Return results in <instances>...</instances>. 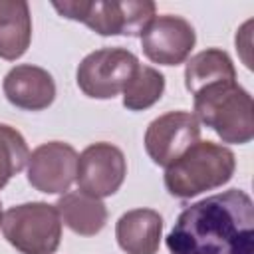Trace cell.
<instances>
[{"instance_id":"obj_1","label":"cell","mask_w":254,"mask_h":254,"mask_svg":"<svg viewBox=\"0 0 254 254\" xmlns=\"http://www.w3.org/2000/svg\"><path fill=\"white\" fill-rule=\"evenodd\" d=\"M169 254H254V202L228 189L187 206L167 236Z\"/></svg>"},{"instance_id":"obj_2","label":"cell","mask_w":254,"mask_h":254,"mask_svg":"<svg viewBox=\"0 0 254 254\" xmlns=\"http://www.w3.org/2000/svg\"><path fill=\"white\" fill-rule=\"evenodd\" d=\"M236 169L234 153L212 141H196L165 169V187L177 198H192L226 185Z\"/></svg>"},{"instance_id":"obj_3","label":"cell","mask_w":254,"mask_h":254,"mask_svg":"<svg viewBox=\"0 0 254 254\" xmlns=\"http://www.w3.org/2000/svg\"><path fill=\"white\" fill-rule=\"evenodd\" d=\"M194 97V117L210 127L224 143L244 145L254 137L252 95L236 81L210 85Z\"/></svg>"},{"instance_id":"obj_4","label":"cell","mask_w":254,"mask_h":254,"mask_svg":"<svg viewBox=\"0 0 254 254\" xmlns=\"http://www.w3.org/2000/svg\"><path fill=\"white\" fill-rule=\"evenodd\" d=\"M56 12L67 20L85 24L99 36H141L157 16L151 0H111V2H52Z\"/></svg>"},{"instance_id":"obj_5","label":"cell","mask_w":254,"mask_h":254,"mask_svg":"<svg viewBox=\"0 0 254 254\" xmlns=\"http://www.w3.org/2000/svg\"><path fill=\"white\" fill-rule=\"evenodd\" d=\"M4 238L22 254H54L62 242V218L56 204L24 202L2 212Z\"/></svg>"},{"instance_id":"obj_6","label":"cell","mask_w":254,"mask_h":254,"mask_svg":"<svg viewBox=\"0 0 254 254\" xmlns=\"http://www.w3.org/2000/svg\"><path fill=\"white\" fill-rule=\"evenodd\" d=\"M137 65L139 60L133 52L125 48H101L81 60L75 81L87 97L113 99L125 89Z\"/></svg>"},{"instance_id":"obj_7","label":"cell","mask_w":254,"mask_h":254,"mask_svg":"<svg viewBox=\"0 0 254 254\" xmlns=\"http://www.w3.org/2000/svg\"><path fill=\"white\" fill-rule=\"evenodd\" d=\"M127 175V161L119 147L99 141L87 145L77 155V173L75 183L77 190L95 196L105 198L115 194Z\"/></svg>"},{"instance_id":"obj_8","label":"cell","mask_w":254,"mask_h":254,"mask_svg":"<svg viewBox=\"0 0 254 254\" xmlns=\"http://www.w3.org/2000/svg\"><path fill=\"white\" fill-rule=\"evenodd\" d=\"M196 141H200V123L190 111H169L153 119L145 131V151L159 167L173 165Z\"/></svg>"},{"instance_id":"obj_9","label":"cell","mask_w":254,"mask_h":254,"mask_svg":"<svg viewBox=\"0 0 254 254\" xmlns=\"http://www.w3.org/2000/svg\"><path fill=\"white\" fill-rule=\"evenodd\" d=\"M194 44L196 34L190 22L175 14L155 16L141 34L143 54L159 65H179L187 62Z\"/></svg>"},{"instance_id":"obj_10","label":"cell","mask_w":254,"mask_h":254,"mask_svg":"<svg viewBox=\"0 0 254 254\" xmlns=\"http://www.w3.org/2000/svg\"><path fill=\"white\" fill-rule=\"evenodd\" d=\"M28 183L46 194H64L69 190L77 173V153L69 143L48 141L36 147L28 157Z\"/></svg>"},{"instance_id":"obj_11","label":"cell","mask_w":254,"mask_h":254,"mask_svg":"<svg viewBox=\"0 0 254 254\" xmlns=\"http://www.w3.org/2000/svg\"><path fill=\"white\" fill-rule=\"evenodd\" d=\"M6 99L26 111H42L56 99V81L52 73L40 65H14L2 81Z\"/></svg>"},{"instance_id":"obj_12","label":"cell","mask_w":254,"mask_h":254,"mask_svg":"<svg viewBox=\"0 0 254 254\" xmlns=\"http://www.w3.org/2000/svg\"><path fill=\"white\" fill-rule=\"evenodd\" d=\"M163 236V216L153 208H133L115 224V238L127 254H157Z\"/></svg>"},{"instance_id":"obj_13","label":"cell","mask_w":254,"mask_h":254,"mask_svg":"<svg viewBox=\"0 0 254 254\" xmlns=\"http://www.w3.org/2000/svg\"><path fill=\"white\" fill-rule=\"evenodd\" d=\"M62 224L79 236H95L107 222V208L101 198L89 196L81 190L64 192L56 202Z\"/></svg>"},{"instance_id":"obj_14","label":"cell","mask_w":254,"mask_h":254,"mask_svg":"<svg viewBox=\"0 0 254 254\" xmlns=\"http://www.w3.org/2000/svg\"><path fill=\"white\" fill-rule=\"evenodd\" d=\"M32 42V16L24 0H0V58L14 62Z\"/></svg>"},{"instance_id":"obj_15","label":"cell","mask_w":254,"mask_h":254,"mask_svg":"<svg viewBox=\"0 0 254 254\" xmlns=\"http://www.w3.org/2000/svg\"><path fill=\"white\" fill-rule=\"evenodd\" d=\"M236 81V69L224 50L208 48L194 54L185 65V87L194 95L210 85Z\"/></svg>"},{"instance_id":"obj_16","label":"cell","mask_w":254,"mask_h":254,"mask_svg":"<svg viewBox=\"0 0 254 254\" xmlns=\"http://www.w3.org/2000/svg\"><path fill=\"white\" fill-rule=\"evenodd\" d=\"M165 91V75L151 65H137L135 73L127 81L123 93V107L129 111H143L153 107Z\"/></svg>"},{"instance_id":"obj_17","label":"cell","mask_w":254,"mask_h":254,"mask_svg":"<svg viewBox=\"0 0 254 254\" xmlns=\"http://www.w3.org/2000/svg\"><path fill=\"white\" fill-rule=\"evenodd\" d=\"M28 157L30 149L22 133L10 125L0 123V190L28 165Z\"/></svg>"},{"instance_id":"obj_18","label":"cell","mask_w":254,"mask_h":254,"mask_svg":"<svg viewBox=\"0 0 254 254\" xmlns=\"http://www.w3.org/2000/svg\"><path fill=\"white\" fill-rule=\"evenodd\" d=\"M0 222H2V204H0Z\"/></svg>"}]
</instances>
